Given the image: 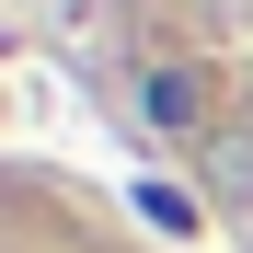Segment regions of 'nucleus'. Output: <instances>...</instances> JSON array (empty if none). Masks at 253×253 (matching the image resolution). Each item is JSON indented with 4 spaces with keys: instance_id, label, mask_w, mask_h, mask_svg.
Wrapping results in <instances>:
<instances>
[{
    "instance_id": "f257e3e1",
    "label": "nucleus",
    "mask_w": 253,
    "mask_h": 253,
    "mask_svg": "<svg viewBox=\"0 0 253 253\" xmlns=\"http://www.w3.org/2000/svg\"><path fill=\"white\" fill-rule=\"evenodd\" d=\"M138 115L161 126V138H196V115H207V104H196V81H184V69H150V81H138Z\"/></svg>"
}]
</instances>
